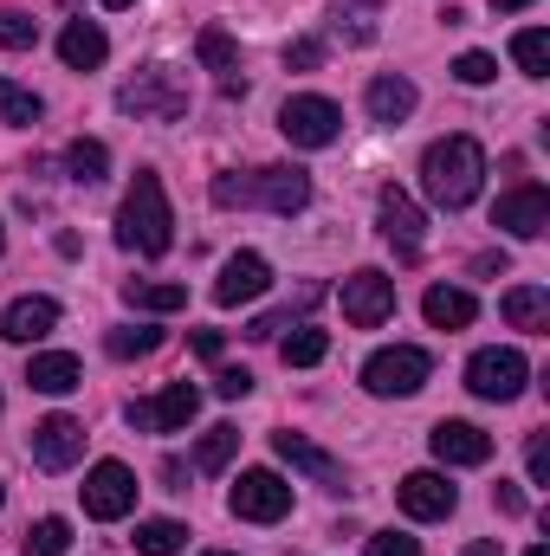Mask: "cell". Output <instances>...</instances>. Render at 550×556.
I'll use <instances>...</instances> for the list:
<instances>
[{"label":"cell","mask_w":550,"mask_h":556,"mask_svg":"<svg viewBox=\"0 0 550 556\" xmlns=\"http://www.w3.org/2000/svg\"><path fill=\"white\" fill-rule=\"evenodd\" d=\"M479 181H486V149H479L473 137L427 142V155H421V188H427V201H434V207H447V214L473 207Z\"/></svg>","instance_id":"1"},{"label":"cell","mask_w":550,"mask_h":556,"mask_svg":"<svg viewBox=\"0 0 550 556\" xmlns=\"http://www.w3.org/2000/svg\"><path fill=\"white\" fill-rule=\"evenodd\" d=\"M117 240H124L130 253H142V260H162V253H168V240H175V214H168L162 175L137 168V181H130V194H124V207H117Z\"/></svg>","instance_id":"2"},{"label":"cell","mask_w":550,"mask_h":556,"mask_svg":"<svg viewBox=\"0 0 550 556\" xmlns=\"http://www.w3.org/2000/svg\"><path fill=\"white\" fill-rule=\"evenodd\" d=\"M214 207H273V214H298L311 201V175L304 168H260V175H214L208 188Z\"/></svg>","instance_id":"3"},{"label":"cell","mask_w":550,"mask_h":556,"mask_svg":"<svg viewBox=\"0 0 550 556\" xmlns=\"http://www.w3.org/2000/svg\"><path fill=\"white\" fill-rule=\"evenodd\" d=\"M117 111L137 124H175V117H188V78L175 65H149L117 91Z\"/></svg>","instance_id":"4"},{"label":"cell","mask_w":550,"mask_h":556,"mask_svg":"<svg viewBox=\"0 0 550 556\" xmlns=\"http://www.w3.org/2000/svg\"><path fill=\"white\" fill-rule=\"evenodd\" d=\"M427 376H434V356H427V350H414V343L376 350V356L363 363V389H370V395H383V402H396V395H414Z\"/></svg>","instance_id":"5"},{"label":"cell","mask_w":550,"mask_h":556,"mask_svg":"<svg viewBox=\"0 0 550 556\" xmlns=\"http://www.w3.org/2000/svg\"><path fill=\"white\" fill-rule=\"evenodd\" d=\"M525 382H532V363H525L518 350H479V356L466 363V389H473L479 402H518Z\"/></svg>","instance_id":"6"},{"label":"cell","mask_w":550,"mask_h":556,"mask_svg":"<svg viewBox=\"0 0 550 556\" xmlns=\"http://www.w3.org/2000/svg\"><path fill=\"white\" fill-rule=\"evenodd\" d=\"M278 130H285V142H298V149H330V142H337V130H343V111H337L330 98L304 91V98H285Z\"/></svg>","instance_id":"7"},{"label":"cell","mask_w":550,"mask_h":556,"mask_svg":"<svg viewBox=\"0 0 550 556\" xmlns=\"http://www.w3.org/2000/svg\"><path fill=\"white\" fill-rule=\"evenodd\" d=\"M85 511H91L98 525L130 518V511H137V472H130L124 459H98L91 479H85Z\"/></svg>","instance_id":"8"},{"label":"cell","mask_w":550,"mask_h":556,"mask_svg":"<svg viewBox=\"0 0 550 556\" xmlns=\"http://www.w3.org/2000/svg\"><path fill=\"white\" fill-rule=\"evenodd\" d=\"M195 415H201V389H195V382H168L162 395H149V402H130V408H124V420H130L137 433H182Z\"/></svg>","instance_id":"9"},{"label":"cell","mask_w":550,"mask_h":556,"mask_svg":"<svg viewBox=\"0 0 550 556\" xmlns=\"http://www.w3.org/2000/svg\"><path fill=\"white\" fill-rule=\"evenodd\" d=\"M234 518H247V525H278L285 511H291V485L278 479V472H266V466H253V472H240L234 479Z\"/></svg>","instance_id":"10"},{"label":"cell","mask_w":550,"mask_h":556,"mask_svg":"<svg viewBox=\"0 0 550 556\" xmlns=\"http://www.w3.org/2000/svg\"><path fill=\"white\" fill-rule=\"evenodd\" d=\"M343 317L357 330H383L396 317V278L389 273H350L343 278Z\"/></svg>","instance_id":"11"},{"label":"cell","mask_w":550,"mask_h":556,"mask_svg":"<svg viewBox=\"0 0 550 556\" xmlns=\"http://www.w3.org/2000/svg\"><path fill=\"white\" fill-rule=\"evenodd\" d=\"M85 459V427L72 415H46L33 427V466L39 472H65V466H78Z\"/></svg>","instance_id":"12"},{"label":"cell","mask_w":550,"mask_h":556,"mask_svg":"<svg viewBox=\"0 0 550 556\" xmlns=\"http://www.w3.org/2000/svg\"><path fill=\"white\" fill-rule=\"evenodd\" d=\"M492 227H505L512 240H538V233L550 227V188L525 181V188L499 194V207H492Z\"/></svg>","instance_id":"13"},{"label":"cell","mask_w":550,"mask_h":556,"mask_svg":"<svg viewBox=\"0 0 550 556\" xmlns=\"http://www.w3.org/2000/svg\"><path fill=\"white\" fill-rule=\"evenodd\" d=\"M427 446H434L440 466H486L492 459V433H479L473 420H440L427 433Z\"/></svg>","instance_id":"14"},{"label":"cell","mask_w":550,"mask_h":556,"mask_svg":"<svg viewBox=\"0 0 550 556\" xmlns=\"http://www.w3.org/2000/svg\"><path fill=\"white\" fill-rule=\"evenodd\" d=\"M396 498H402V511H409L414 525H434V518H453V505H460V492L440 479V472H409L402 485H396Z\"/></svg>","instance_id":"15"},{"label":"cell","mask_w":550,"mask_h":556,"mask_svg":"<svg viewBox=\"0 0 550 556\" xmlns=\"http://www.w3.org/2000/svg\"><path fill=\"white\" fill-rule=\"evenodd\" d=\"M195 52H201V65L221 78V98H247V72H240V46H234V33L227 26H201V39H195Z\"/></svg>","instance_id":"16"},{"label":"cell","mask_w":550,"mask_h":556,"mask_svg":"<svg viewBox=\"0 0 550 556\" xmlns=\"http://www.w3.org/2000/svg\"><path fill=\"white\" fill-rule=\"evenodd\" d=\"M266 285H273V266H266L260 253H234V260L221 266V278H214V304H227V311H234V304H253Z\"/></svg>","instance_id":"17"},{"label":"cell","mask_w":550,"mask_h":556,"mask_svg":"<svg viewBox=\"0 0 550 556\" xmlns=\"http://www.w3.org/2000/svg\"><path fill=\"white\" fill-rule=\"evenodd\" d=\"M59 330V304L52 298H13L7 311H0V337L7 343H39V337H52Z\"/></svg>","instance_id":"18"},{"label":"cell","mask_w":550,"mask_h":556,"mask_svg":"<svg viewBox=\"0 0 550 556\" xmlns=\"http://www.w3.org/2000/svg\"><path fill=\"white\" fill-rule=\"evenodd\" d=\"M273 453L285 459V466H298V472H311L317 485H330V492H343V485H350V479H343V466H337V459H330L324 446H311L304 433H273Z\"/></svg>","instance_id":"19"},{"label":"cell","mask_w":550,"mask_h":556,"mask_svg":"<svg viewBox=\"0 0 550 556\" xmlns=\"http://www.w3.org/2000/svg\"><path fill=\"white\" fill-rule=\"evenodd\" d=\"M376 214H383L389 247H396L402 260H421V227H427V220H421V207H414L409 194H402V188H383V207H376Z\"/></svg>","instance_id":"20"},{"label":"cell","mask_w":550,"mask_h":556,"mask_svg":"<svg viewBox=\"0 0 550 556\" xmlns=\"http://www.w3.org/2000/svg\"><path fill=\"white\" fill-rule=\"evenodd\" d=\"M59 59H65L72 72H98V65L111 59V39H104V26H91V20H72V26L59 33Z\"/></svg>","instance_id":"21"},{"label":"cell","mask_w":550,"mask_h":556,"mask_svg":"<svg viewBox=\"0 0 550 556\" xmlns=\"http://www.w3.org/2000/svg\"><path fill=\"white\" fill-rule=\"evenodd\" d=\"M26 382H33L39 395H72V389L85 382V369H78L72 350H39V356L26 363Z\"/></svg>","instance_id":"22"},{"label":"cell","mask_w":550,"mask_h":556,"mask_svg":"<svg viewBox=\"0 0 550 556\" xmlns=\"http://www.w3.org/2000/svg\"><path fill=\"white\" fill-rule=\"evenodd\" d=\"M330 26L343 46H370L383 33V0H330Z\"/></svg>","instance_id":"23"},{"label":"cell","mask_w":550,"mask_h":556,"mask_svg":"<svg viewBox=\"0 0 550 556\" xmlns=\"http://www.w3.org/2000/svg\"><path fill=\"white\" fill-rule=\"evenodd\" d=\"M363 104H370L376 124H402V117H414V85L409 78H396V72H383V78H370Z\"/></svg>","instance_id":"24"},{"label":"cell","mask_w":550,"mask_h":556,"mask_svg":"<svg viewBox=\"0 0 550 556\" xmlns=\"http://www.w3.org/2000/svg\"><path fill=\"white\" fill-rule=\"evenodd\" d=\"M421 311H427V324H434V330H466V324L479 317L473 291H453V285H434V291L421 298Z\"/></svg>","instance_id":"25"},{"label":"cell","mask_w":550,"mask_h":556,"mask_svg":"<svg viewBox=\"0 0 550 556\" xmlns=\"http://www.w3.org/2000/svg\"><path fill=\"white\" fill-rule=\"evenodd\" d=\"M499 311L512 330H550V291H538V285H512Z\"/></svg>","instance_id":"26"},{"label":"cell","mask_w":550,"mask_h":556,"mask_svg":"<svg viewBox=\"0 0 550 556\" xmlns=\"http://www.w3.org/2000/svg\"><path fill=\"white\" fill-rule=\"evenodd\" d=\"M65 168H72V181H85V188H91V181H104V175H111V149H104L98 137H78L72 149H65Z\"/></svg>","instance_id":"27"},{"label":"cell","mask_w":550,"mask_h":556,"mask_svg":"<svg viewBox=\"0 0 550 556\" xmlns=\"http://www.w3.org/2000/svg\"><path fill=\"white\" fill-rule=\"evenodd\" d=\"M124 298H130L137 311H182V304H188V285H162V278H130V285H124Z\"/></svg>","instance_id":"28"},{"label":"cell","mask_w":550,"mask_h":556,"mask_svg":"<svg viewBox=\"0 0 550 556\" xmlns=\"http://www.w3.org/2000/svg\"><path fill=\"white\" fill-rule=\"evenodd\" d=\"M278 356H285V369H317V363L330 356V337L304 324V330H291V337L278 343Z\"/></svg>","instance_id":"29"},{"label":"cell","mask_w":550,"mask_h":556,"mask_svg":"<svg viewBox=\"0 0 550 556\" xmlns=\"http://www.w3.org/2000/svg\"><path fill=\"white\" fill-rule=\"evenodd\" d=\"M234 453H240V427H208L195 446V472H221Z\"/></svg>","instance_id":"30"},{"label":"cell","mask_w":550,"mask_h":556,"mask_svg":"<svg viewBox=\"0 0 550 556\" xmlns=\"http://www.w3.org/2000/svg\"><path fill=\"white\" fill-rule=\"evenodd\" d=\"M512 59H518L525 78H550V33L545 26H525V33L512 39Z\"/></svg>","instance_id":"31"},{"label":"cell","mask_w":550,"mask_h":556,"mask_svg":"<svg viewBox=\"0 0 550 556\" xmlns=\"http://www.w3.org/2000/svg\"><path fill=\"white\" fill-rule=\"evenodd\" d=\"M188 544V531L175 525V518H149V525H137V551L142 556H175Z\"/></svg>","instance_id":"32"},{"label":"cell","mask_w":550,"mask_h":556,"mask_svg":"<svg viewBox=\"0 0 550 556\" xmlns=\"http://www.w3.org/2000/svg\"><path fill=\"white\" fill-rule=\"evenodd\" d=\"M39 111H46V104H39V98H33L26 85H13V78H0V117H7V124H20V130H33V124H39Z\"/></svg>","instance_id":"33"},{"label":"cell","mask_w":550,"mask_h":556,"mask_svg":"<svg viewBox=\"0 0 550 556\" xmlns=\"http://www.w3.org/2000/svg\"><path fill=\"white\" fill-rule=\"evenodd\" d=\"M155 343H162V330H149V324H124V330H111V337H104V350H111L117 363H130V356H149Z\"/></svg>","instance_id":"34"},{"label":"cell","mask_w":550,"mask_h":556,"mask_svg":"<svg viewBox=\"0 0 550 556\" xmlns=\"http://www.w3.org/2000/svg\"><path fill=\"white\" fill-rule=\"evenodd\" d=\"M65 551H72V525L65 518H39L26 531V556H65Z\"/></svg>","instance_id":"35"},{"label":"cell","mask_w":550,"mask_h":556,"mask_svg":"<svg viewBox=\"0 0 550 556\" xmlns=\"http://www.w3.org/2000/svg\"><path fill=\"white\" fill-rule=\"evenodd\" d=\"M0 46H7V52L39 46V20H33V13H20V7H7V13H0Z\"/></svg>","instance_id":"36"},{"label":"cell","mask_w":550,"mask_h":556,"mask_svg":"<svg viewBox=\"0 0 550 556\" xmlns=\"http://www.w3.org/2000/svg\"><path fill=\"white\" fill-rule=\"evenodd\" d=\"M453 78H460V85H492V78H499V59H492V52H460V59H453Z\"/></svg>","instance_id":"37"},{"label":"cell","mask_w":550,"mask_h":556,"mask_svg":"<svg viewBox=\"0 0 550 556\" xmlns=\"http://www.w3.org/2000/svg\"><path fill=\"white\" fill-rule=\"evenodd\" d=\"M285 65H291V72H317V65H324V39H291V46H285Z\"/></svg>","instance_id":"38"},{"label":"cell","mask_w":550,"mask_h":556,"mask_svg":"<svg viewBox=\"0 0 550 556\" xmlns=\"http://www.w3.org/2000/svg\"><path fill=\"white\" fill-rule=\"evenodd\" d=\"M370 556H421V544H414L409 531H376L370 538Z\"/></svg>","instance_id":"39"},{"label":"cell","mask_w":550,"mask_h":556,"mask_svg":"<svg viewBox=\"0 0 550 556\" xmlns=\"http://www.w3.org/2000/svg\"><path fill=\"white\" fill-rule=\"evenodd\" d=\"M214 395H221V402H240V395H253V376H247V369H221V376H214Z\"/></svg>","instance_id":"40"},{"label":"cell","mask_w":550,"mask_h":556,"mask_svg":"<svg viewBox=\"0 0 550 556\" xmlns=\"http://www.w3.org/2000/svg\"><path fill=\"white\" fill-rule=\"evenodd\" d=\"M525 459H532V485H550V440H545V433H532Z\"/></svg>","instance_id":"41"},{"label":"cell","mask_w":550,"mask_h":556,"mask_svg":"<svg viewBox=\"0 0 550 556\" xmlns=\"http://www.w3.org/2000/svg\"><path fill=\"white\" fill-rule=\"evenodd\" d=\"M492 505H499V511H505V518H518V511H525V492H518V485H505V479H499V492H492Z\"/></svg>","instance_id":"42"},{"label":"cell","mask_w":550,"mask_h":556,"mask_svg":"<svg viewBox=\"0 0 550 556\" xmlns=\"http://www.w3.org/2000/svg\"><path fill=\"white\" fill-rule=\"evenodd\" d=\"M195 356L201 363H221V330H195Z\"/></svg>","instance_id":"43"},{"label":"cell","mask_w":550,"mask_h":556,"mask_svg":"<svg viewBox=\"0 0 550 556\" xmlns=\"http://www.w3.org/2000/svg\"><path fill=\"white\" fill-rule=\"evenodd\" d=\"M162 479H168V492H188V472H182V459H168V466H162Z\"/></svg>","instance_id":"44"},{"label":"cell","mask_w":550,"mask_h":556,"mask_svg":"<svg viewBox=\"0 0 550 556\" xmlns=\"http://www.w3.org/2000/svg\"><path fill=\"white\" fill-rule=\"evenodd\" d=\"M518 7H532V0H492V13H518Z\"/></svg>","instance_id":"45"},{"label":"cell","mask_w":550,"mask_h":556,"mask_svg":"<svg viewBox=\"0 0 550 556\" xmlns=\"http://www.w3.org/2000/svg\"><path fill=\"white\" fill-rule=\"evenodd\" d=\"M525 556H550V551H545V544H532V551H525Z\"/></svg>","instance_id":"46"},{"label":"cell","mask_w":550,"mask_h":556,"mask_svg":"<svg viewBox=\"0 0 550 556\" xmlns=\"http://www.w3.org/2000/svg\"><path fill=\"white\" fill-rule=\"evenodd\" d=\"M104 7H137V0H104Z\"/></svg>","instance_id":"47"},{"label":"cell","mask_w":550,"mask_h":556,"mask_svg":"<svg viewBox=\"0 0 550 556\" xmlns=\"http://www.w3.org/2000/svg\"><path fill=\"white\" fill-rule=\"evenodd\" d=\"M0 253H7V233H0Z\"/></svg>","instance_id":"48"},{"label":"cell","mask_w":550,"mask_h":556,"mask_svg":"<svg viewBox=\"0 0 550 556\" xmlns=\"http://www.w3.org/2000/svg\"><path fill=\"white\" fill-rule=\"evenodd\" d=\"M0 505H7V485H0Z\"/></svg>","instance_id":"49"},{"label":"cell","mask_w":550,"mask_h":556,"mask_svg":"<svg viewBox=\"0 0 550 556\" xmlns=\"http://www.w3.org/2000/svg\"><path fill=\"white\" fill-rule=\"evenodd\" d=\"M208 556H227V551H208Z\"/></svg>","instance_id":"50"}]
</instances>
